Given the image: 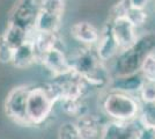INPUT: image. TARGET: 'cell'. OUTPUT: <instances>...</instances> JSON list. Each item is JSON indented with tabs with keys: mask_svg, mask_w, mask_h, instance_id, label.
<instances>
[{
	"mask_svg": "<svg viewBox=\"0 0 155 139\" xmlns=\"http://www.w3.org/2000/svg\"><path fill=\"white\" fill-rule=\"evenodd\" d=\"M153 51H155V34L147 31L139 35L132 45L119 51L114 59L112 71L110 72H114V77H124L140 72L143 59Z\"/></svg>",
	"mask_w": 155,
	"mask_h": 139,
	"instance_id": "6da1fadb",
	"label": "cell"
},
{
	"mask_svg": "<svg viewBox=\"0 0 155 139\" xmlns=\"http://www.w3.org/2000/svg\"><path fill=\"white\" fill-rule=\"evenodd\" d=\"M70 61L72 70L81 75L91 86L100 87L109 85L111 72L107 64L98 58L93 46H84L80 49Z\"/></svg>",
	"mask_w": 155,
	"mask_h": 139,
	"instance_id": "7a4b0ae2",
	"label": "cell"
},
{
	"mask_svg": "<svg viewBox=\"0 0 155 139\" xmlns=\"http://www.w3.org/2000/svg\"><path fill=\"white\" fill-rule=\"evenodd\" d=\"M141 102L138 95L129 93L111 91L104 95L102 100V110L109 119L120 122L137 121L140 111Z\"/></svg>",
	"mask_w": 155,
	"mask_h": 139,
	"instance_id": "3957f363",
	"label": "cell"
},
{
	"mask_svg": "<svg viewBox=\"0 0 155 139\" xmlns=\"http://www.w3.org/2000/svg\"><path fill=\"white\" fill-rule=\"evenodd\" d=\"M58 101L50 84L30 88L27 101V116L30 126L42 125L51 116L53 107Z\"/></svg>",
	"mask_w": 155,
	"mask_h": 139,
	"instance_id": "277c9868",
	"label": "cell"
},
{
	"mask_svg": "<svg viewBox=\"0 0 155 139\" xmlns=\"http://www.w3.org/2000/svg\"><path fill=\"white\" fill-rule=\"evenodd\" d=\"M30 87L18 86L14 87L8 93L5 101V111L8 118H11L19 125L30 126L27 116V101Z\"/></svg>",
	"mask_w": 155,
	"mask_h": 139,
	"instance_id": "5b68a950",
	"label": "cell"
},
{
	"mask_svg": "<svg viewBox=\"0 0 155 139\" xmlns=\"http://www.w3.org/2000/svg\"><path fill=\"white\" fill-rule=\"evenodd\" d=\"M141 127L138 119L132 122L109 119L101 129L100 139H137Z\"/></svg>",
	"mask_w": 155,
	"mask_h": 139,
	"instance_id": "8992f818",
	"label": "cell"
},
{
	"mask_svg": "<svg viewBox=\"0 0 155 139\" xmlns=\"http://www.w3.org/2000/svg\"><path fill=\"white\" fill-rule=\"evenodd\" d=\"M38 12L39 6L35 0H18L11 12L8 22L29 30L34 28Z\"/></svg>",
	"mask_w": 155,
	"mask_h": 139,
	"instance_id": "52a82bcc",
	"label": "cell"
},
{
	"mask_svg": "<svg viewBox=\"0 0 155 139\" xmlns=\"http://www.w3.org/2000/svg\"><path fill=\"white\" fill-rule=\"evenodd\" d=\"M111 23V29L114 36L116 38L117 43L119 45L120 51L124 49H127L131 46L138 38V28L134 27V25L125 16H116L114 19H109Z\"/></svg>",
	"mask_w": 155,
	"mask_h": 139,
	"instance_id": "ba28073f",
	"label": "cell"
},
{
	"mask_svg": "<svg viewBox=\"0 0 155 139\" xmlns=\"http://www.w3.org/2000/svg\"><path fill=\"white\" fill-rule=\"evenodd\" d=\"M95 51H96L98 58L105 64L108 61L115 59L120 51L119 45H118L116 38L114 36V33H112L110 21L104 25L102 30L100 31V38L95 45Z\"/></svg>",
	"mask_w": 155,
	"mask_h": 139,
	"instance_id": "9c48e42d",
	"label": "cell"
},
{
	"mask_svg": "<svg viewBox=\"0 0 155 139\" xmlns=\"http://www.w3.org/2000/svg\"><path fill=\"white\" fill-rule=\"evenodd\" d=\"M39 63L45 67L48 71L53 74V77L64 75L72 71V65L70 58L66 56L61 46H56L42 56Z\"/></svg>",
	"mask_w": 155,
	"mask_h": 139,
	"instance_id": "30bf717a",
	"label": "cell"
},
{
	"mask_svg": "<svg viewBox=\"0 0 155 139\" xmlns=\"http://www.w3.org/2000/svg\"><path fill=\"white\" fill-rule=\"evenodd\" d=\"M71 35L82 45L95 46L100 38V30L88 21H80L71 27Z\"/></svg>",
	"mask_w": 155,
	"mask_h": 139,
	"instance_id": "8fae6325",
	"label": "cell"
},
{
	"mask_svg": "<svg viewBox=\"0 0 155 139\" xmlns=\"http://www.w3.org/2000/svg\"><path fill=\"white\" fill-rule=\"evenodd\" d=\"M145 78L140 72L124 75V77H112L109 82L111 91H119V92L129 93L133 95H138L141 88Z\"/></svg>",
	"mask_w": 155,
	"mask_h": 139,
	"instance_id": "7c38bea8",
	"label": "cell"
},
{
	"mask_svg": "<svg viewBox=\"0 0 155 139\" xmlns=\"http://www.w3.org/2000/svg\"><path fill=\"white\" fill-rule=\"evenodd\" d=\"M36 61H38V57L32 40L28 38L23 44L14 49L12 64L16 68H26Z\"/></svg>",
	"mask_w": 155,
	"mask_h": 139,
	"instance_id": "4fadbf2b",
	"label": "cell"
},
{
	"mask_svg": "<svg viewBox=\"0 0 155 139\" xmlns=\"http://www.w3.org/2000/svg\"><path fill=\"white\" fill-rule=\"evenodd\" d=\"M75 123L81 139H94L95 137L100 136L101 129L103 126V124L101 123V119H98L97 116L88 114L79 116Z\"/></svg>",
	"mask_w": 155,
	"mask_h": 139,
	"instance_id": "5bb4252c",
	"label": "cell"
},
{
	"mask_svg": "<svg viewBox=\"0 0 155 139\" xmlns=\"http://www.w3.org/2000/svg\"><path fill=\"white\" fill-rule=\"evenodd\" d=\"M61 18H63L61 15L39 8V12L34 23V29L36 31H43V33H58Z\"/></svg>",
	"mask_w": 155,
	"mask_h": 139,
	"instance_id": "9a60e30c",
	"label": "cell"
},
{
	"mask_svg": "<svg viewBox=\"0 0 155 139\" xmlns=\"http://www.w3.org/2000/svg\"><path fill=\"white\" fill-rule=\"evenodd\" d=\"M2 36L7 41V43L13 49H16L18 46L23 44L29 38V33L25 28L8 22L6 30H5V33L2 34Z\"/></svg>",
	"mask_w": 155,
	"mask_h": 139,
	"instance_id": "2e32d148",
	"label": "cell"
},
{
	"mask_svg": "<svg viewBox=\"0 0 155 139\" xmlns=\"http://www.w3.org/2000/svg\"><path fill=\"white\" fill-rule=\"evenodd\" d=\"M138 121L142 127L155 129V102L154 103H141Z\"/></svg>",
	"mask_w": 155,
	"mask_h": 139,
	"instance_id": "e0dca14e",
	"label": "cell"
},
{
	"mask_svg": "<svg viewBox=\"0 0 155 139\" xmlns=\"http://www.w3.org/2000/svg\"><path fill=\"white\" fill-rule=\"evenodd\" d=\"M125 16L129 19L136 28H141L145 26V23L147 22L148 19V13L146 11V8H139V7H131L129 11L126 12Z\"/></svg>",
	"mask_w": 155,
	"mask_h": 139,
	"instance_id": "ac0fdd59",
	"label": "cell"
},
{
	"mask_svg": "<svg viewBox=\"0 0 155 139\" xmlns=\"http://www.w3.org/2000/svg\"><path fill=\"white\" fill-rule=\"evenodd\" d=\"M138 98L141 103H154L155 102V81L145 80L140 91L138 93Z\"/></svg>",
	"mask_w": 155,
	"mask_h": 139,
	"instance_id": "d6986e66",
	"label": "cell"
},
{
	"mask_svg": "<svg viewBox=\"0 0 155 139\" xmlns=\"http://www.w3.org/2000/svg\"><path fill=\"white\" fill-rule=\"evenodd\" d=\"M140 73L145 80L155 81V51L146 56L140 67Z\"/></svg>",
	"mask_w": 155,
	"mask_h": 139,
	"instance_id": "ffe728a7",
	"label": "cell"
},
{
	"mask_svg": "<svg viewBox=\"0 0 155 139\" xmlns=\"http://www.w3.org/2000/svg\"><path fill=\"white\" fill-rule=\"evenodd\" d=\"M58 139H81L77 123L65 122L61 124L58 129Z\"/></svg>",
	"mask_w": 155,
	"mask_h": 139,
	"instance_id": "44dd1931",
	"label": "cell"
},
{
	"mask_svg": "<svg viewBox=\"0 0 155 139\" xmlns=\"http://www.w3.org/2000/svg\"><path fill=\"white\" fill-rule=\"evenodd\" d=\"M39 8L63 16L65 11V0H43Z\"/></svg>",
	"mask_w": 155,
	"mask_h": 139,
	"instance_id": "7402d4cb",
	"label": "cell"
},
{
	"mask_svg": "<svg viewBox=\"0 0 155 139\" xmlns=\"http://www.w3.org/2000/svg\"><path fill=\"white\" fill-rule=\"evenodd\" d=\"M14 55V49L7 43L2 34L0 35V63L2 64H12Z\"/></svg>",
	"mask_w": 155,
	"mask_h": 139,
	"instance_id": "603a6c76",
	"label": "cell"
},
{
	"mask_svg": "<svg viewBox=\"0 0 155 139\" xmlns=\"http://www.w3.org/2000/svg\"><path fill=\"white\" fill-rule=\"evenodd\" d=\"M131 7H132L131 0H120L118 4H116L115 6L111 8L109 19H114V18H116V16L125 15L126 12L129 11Z\"/></svg>",
	"mask_w": 155,
	"mask_h": 139,
	"instance_id": "cb8c5ba5",
	"label": "cell"
},
{
	"mask_svg": "<svg viewBox=\"0 0 155 139\" xmlns=\"http://www.w3.org/2000/svg\"><path fill=\"white\" fill-rule=\"evenodd\" d=\"M137 139H155L154 130L153 129H147V127H141Z\"/></svg>",
	"mask_w": 155,
	"mask_h": 139,
	"instance_id": "d4e9b609",
	"label": "cell"
},
{
	"mask_svg": "<svg viewBox=\"0 0 155 139\" xmlns=\"http://www.w3.org/2000/svg\"><path fill=\"white\" fill-rule=\"evenodd\" d=\"M150 0H131V4L133 7H139V8H146V6L149 4Z\"/></svg>",
	"mask_w": 155,
	"mask_h": 139,
	"instance_id": "484cf974",
	"label": "cell"
},
{
	"mask_svg": "<svg viewBox=\"0 0 155 139\" xmlns=\"http://www.w3.org/2000/svg\"><path fill=\"white\" fill-rule=\"evenodd\" d=\"M35 1H36V2H37V5L41 7V4H42V1H43V0H35Z\"/></svg>",
	"mask_w": 155,
	"mask_h": 139,
	"instance_id": "4316f807",
	"label": "cell"
},
{
	"mask_svg": "<svg viewBox=\"0 0 155 139\" xmlns=\"http://www.w3.org/2000/svg\"><path fill=\"white\" fill-rule=\"evenodd\" d=\"M154 132H155V129H154Z\"/></svg>",
	"mask_w": 155,
	"mask_h": 139,
	"instance_id": "83f0119b",
	"label": "cell"
}]
</instances>
